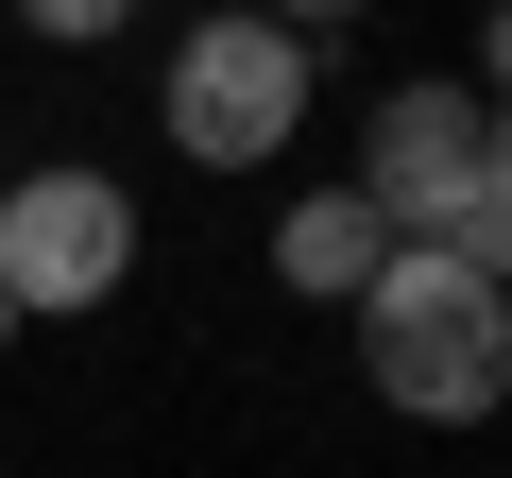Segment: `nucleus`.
I'll return each mask as SVG.
<instances>
[{"label": "nucleus", "instance_id": "nucleus-6", "mask_svg": "<svg viewBox=\"0 0 512 478\" xmlns=\"http://www.w3.org/2000/svg\"><path fill=\"white\" fill-rule=\"evenodd\" d=\"M120 18H137V0H18V35H52V52H103Z\"/></svg>", "mask_w": 512, "mask_h": 478}, {"label": "nucleus", "instance_id": "nucleus-8", "mask_svg": "<svg viewBox=\"0 0 512 478\" xmlns=\"http://www.w3.org/2000/svg\"><path fill=\"white\" fill-rule=\"evenodd\" d=\"M0 342H18V308H0Z\"/></svg>", "mask_w": 512, "mask_h": 478}, {"label": "nucleus", "instance_id": "nucleus-3", "mask_svg": "<svg viewBox=\"0 0 512 478\" xmlns=\"http://www.w3.org/2000/svg\"><path fill=\"white\" fill-rule=\"evenodd\" d=\"M120 291H137V188L86 171V154L0 171V308H18V325H86Z\"/></svg>", "mask_w": 512, "mask_h": 478}, {"label": "nucleus", "instance_id": "nucleus-1", "mask_svg": "<svg viewBox=\"0 0 512 478\" xmlns=\"http://www.w3.org/2000/svg\"><path fill=\"white\" fill-rule=\"evenodd\" d=\"M359 393L410 410V427H478L512 393V291H495V257L393 239V257L359 274Z\"/></svg>", "mask_w": 512, "mask_h": 478}, {"label": "nucleus", "instance_id": "nucleus-7", "mask_svg": "<svg viewBox=\"0 0 512 478\" xmlns=\"http://www.w3.org/2000/svg\"><path fill=\"white\" fill-rule=\"evenodd\" d=\"M256 18H274V35H308V52H325L342 18H376V0H256Z\"/></svg>", "mask_w": 512, "mask_h": 478}, {"label": "nucleus", "instance_id": "nucleus-4", "mask_svg": "<svg viewBox=\"0 0 512 478\" xmlns=\"http://www.w3.org/2000/svg\"><path fill=\"white\" fill-rule=\"evenodd\" d=\"M291 137H308V35H274L256 0L171 35V154L188 171H274Z\"/></svg>", "mask_w": 512, "mask_h": 478}, {"label": "nucleus", "instance_id": "nucleus-2", "mask_svg": "<svg viewBox=\"0 0 512 478\" xmlns=\"http://www.w3.org/2000/svg\"><path fill=\"white\" fill-rule=\"evenodd\" d=\"M393 239H461V257H512V154H495V86H376L359 171H342Z\"/></svg>", "mask_w": 512, "mask_h": 478}, {"label": "nucleus", "instance_id": "nucleus-5", "mask_svg": "<svg viewBox=\"0 0 512 478\" xmlns=\"http://www.w3.org/2000/svg\"><path fill=\"white\" fill-rule=\"evenodd\" d=\"M376 257H393V222H376L359 188H308V205L274 222V274H291L308 308H359V274H376Z\"/></svg>", "mask_w": 512, "mask_h": 478}]
</instances>
